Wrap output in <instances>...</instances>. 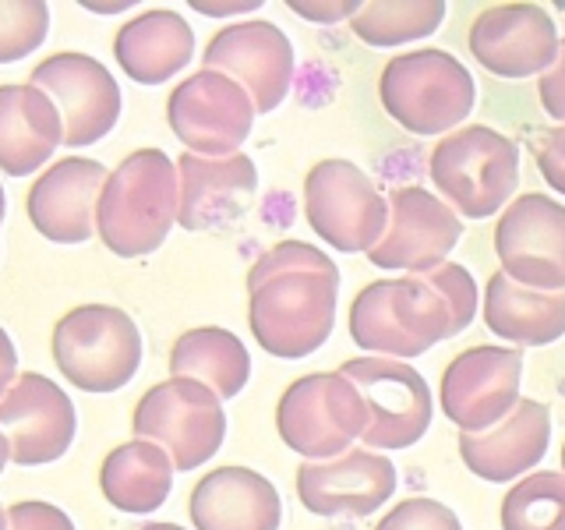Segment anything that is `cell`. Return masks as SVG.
<instances>
[{
  "label": "cell",
  "mask_w": 565,
  "mask_h": 530,
  "mask_svg": "<svg viewBox=\"0 0 565 530\" xmlns=\"http://www.w3.org/2000/svg\"><path fill=\"white\" fill-rule=\"evenodd\" d=\"M477 283L456 262L431 273L375 279L350 305V340L361 350L406 361L452 340L477 315Z\"/></svg>",
  "instance_id": "6da1fadb"
},
{
  "label": "cell",
  "mask_w": 565,
  "mask_h": 530,
  "mask_svg": "<svg viewBox=\"0 0 565 530\" xmlns=\"http://www.w3.org/2000/svg\"><path fill=\"white\" fill-rule=\"evenodd\" d=\"M340 269L308 241H279L247 273V326L265 353L311 358L335 326Z\"/></svg>",
  "instance_id": "7a4b0ae2"
},
{
  "label": "cell",
  "mask_w": 565,
  "mask_h": 530,
  "mask_svg": "<svg viewBox=\"0 0 565 530\" xmlns=\"http://www.w3.org/2000/svg\"><path fill=\"white\" fill-rule=\"evenodd\" d=\"M181 212V173L163 149H138L106 177L99 194V241L120 258L152 255Z\"/></svg>",
  "instance_id": "3957f363"
},
{
  "label": "cell",
  "mask_w": 565,
  "mask_h": 530,
  "mask_svg": "<svg viewBox=\"0 0 565 530\" xmlns=\"http://www.w3.org/2000/svg\"><path fill=\"white\" fill-rule=\"evenodd\" d=\"M379 99L385 114L411 135H452L470 117L477 88L459 57L424 46L399 53L382 67Z\"/></svg>",
  "instance_id": "277c9868"
},
{
  "label": "cell",
  "mask_w": 565,
  "mask_h": 530,
  "mask_svg": "<svg viewBox=\"0 0 565 530\" xmlns=\"http://www.w3.org/2000/svg\"><path fill=\"white\" fill-rule=\"evenodd\" d=\"M428 170L431 184L446 194L459 220H488L516 194L520 149L488 124H470L438 141Z\"/></svg>",
  "instance_id": "5b68a950"
},
{
  "label": "cell",
  "mask_w": 565,
  "mask_h": 530,
  "mask_svg": "<svg viewBox=\"0 0 565 530\" xmlns=\"http://www.w3.org/2000/svg\"><path fill=\"white\" fill-rule=\"evenodd\" d=\"M141 332L128 311L114 305L71 308L53 326L57 371L85 393H117L141 368Z\"/></svg>",
  "instance_id": "8992f818"
},
{
  "label": "cell",
  "mask_w": 565,
  "mask_h": 530,
  "mask_svg": "<svg viewBox=\"0 0 565 530\" xmlns=\"http://www.w3.org/2000/svg\"><path fill=\"white\" fill-rule=\"evenodd\" d=\"M276 428L287 446L308 459H335L350 453L353 438L367 432L361 389L343 371H315L287 385L276 406Z\"/></svg>",
  "instance_id": "52a82bcc"
},
{
  "label": "cell",
  "mask_w": 565,
  "mask_h": 530,
  "mask_svg": "<svg viewBox=\"0 0 565 530\" xmlns=\"http://www.w3.org/2000/svg\"><path fill=\"white\" fill-rule=\"evenodd\" d=\"M131 428L138 438L167 449L177 470L205 467L226 438V411L209 385L170 379L138 400Z\"/></svg>",
  "instance_id": "ba28073f"
},
{
  "label": "cell",
  "mask_w": 565,
  "mask_h": 530,
  "mask_svg": "<svg viewBox=\"0 0 565 530\" xmlns=\"http://www.w3.org/2000/svg\"><path fill=\"white\" fill-rule=\"evenodd\" d=\"M305 212L318 241L347 255L371 252L388 230V199L347 159H322L308 170Z\"/></svg>",
  "instance_id": "9c48e42d"
},
{
  "label": "cell",
  "mask_w": 565,
  "mask_h": 530,
  "mask_svg": "<svg viewBox=\"0 0 565 530\" xmlns=\"http://www.w3.org/2000/svg\"><path fill=\"white\" fill-rule=\"evenodd\" d=\"M340 371L364 396L371 449H406L428 435L435 406L417 368L396 358H353Z\"/></svg>",
  "instance_id": "30bf717a"
},
{
  "label": "cell",
  "mask_w": 565,
  "mask_h": 530,
  "mask_svg": "<svg viewBox=\"0 0 565 530\" xmlns=\"http://www.w3.org/2000/svg\"><path fill=\"white\" fill-rule=\"evenodd\" d=\"M255 114L258 110L244 85L220 71H199V75L184 78L167 99V120L173 135L194 156L209 159L237 156L255 128Z\"/></svg>",
  "instance_id": "8fae6325"
},
{
  "label": "cell",
  "mask_w": 565,
  "mask_h": 530,
  "mask_svg": "<svg viewBox=\"0 0 565 530\" xmlns=\"http://www.w3.org/2000/svg\"><path fill=\"white\" fill-rule=\"evenodd\" d=\"M523 353L512 347H470L449 361L438 385V403L463 435H481L502 424L520 403Z\"/></svg>",
  "instance_id": "7c38bea8"
},
{
  "label": "cell",
  "mask_w": 565,
  "mask_h": 530,
  "mask_svg": "<svg viewBox=\"0 0 565 530\" xmlns=\"http://www.w3.org/2000/svg\"><path fill=\"white\" fill-rule=\"evenodd\" d=\"M502 273L526 290H565V205L547 194H520L494 226Z\"/></svg>",
  "instance_id": "4fadbf2b"
},
{
  "label": "cell",
  "mask_w": 565,
  "mask_h": 530,
  "mask_svg": "<svg viewBox=\"0 0 565 530\" xmlns=\"http://www.w3.org/2000/svg\"><path fill=\"white\" fill-rule=\"evenodd\" d=\"M459 237H463V220L446 202L420 184H403L388 194V230L367 258L375 269L417 276L446 265Z\"/></svg>",
  "instance_id": "5bb4252c"
},
{
  "label": "cell",
  "mask_w": 565,
  "mask_h": 530,
  "mask_svg": "<svg viewBox=\"0 0 565 530\" xmlns=\"http://www.w3.org/2000/svg\"><path fill=\"white\" fill-rule=\"evenodd\" d=\"M29 85L46 93L64 117V146L82 149L106 138L120 120V85L88 53H53Z\"/></svg>",
  "instance_id": "9a60e30c"
},
{
  "label": "cell",
  "mask_w": 565,
  "mask_h": 530,
  "mask_svg": "<svg viewBox=\"0 0 565 530\" xmlns=\"http://www.w3.org/2000/svg\"><path fill=\"white\" fill-rule=\"evenodd\" d=\"M205 71L234 78L252 96L258 114H273L290 96L294 82V46L287 32L273 22H237L226 25L205 46Z\"/></svg>",
  "instance_id": "2e32d148"
},
{
  "label": "cell",
  "mask_w": 565,
  "mask_h": 530,
  "mask_svg": "<svg viewBox=\"0 0 565 530\" xmlns=\"http://www.w3.org/2000/svg\"><path fill=\"white\" fill-rule=\"evenodd\" d=\"M0 432L11 442L18 467H43L61 459L78 432V414L67 393L40 371H25L0 400Z\"/></svg>",
  "instance_id": "e0dca14e"
},
{
  "label": "cell",
  "mask_w": 565,
  "mask_h": 530,
  "mask_svg": "<svg viewBox=\"0 0 565 530\" xmlns=\"http://www.w3.org/2000/svg\"><path fill=\"white\" fill-rule=\"evenodd\" d=\"M467 46L499 78L544 75L558 57V29L541 4H494L473 18Z\"/></svg>",
  "instance_id": "ac0fdd59"
},
{
  "label": "cell",
  "mask_w": 565,
  "mask_h": 530,
  "mask_svg": "<svg viewBox=\"0 0 565 530\" xmlns=\"http://www.w3.org/2000/svg\"><path fill=\"white\" fill-rule=\"evenodd\" d=\"M396 491V467L375 449L308 459L297 470V499L315 517H371Z\"/></svg>",
  "instance_id": "d6986e66"
},
{
  "label": "cell",
  "mask_w": 565,
  "mask_h": 530,
  "mask_svg": "<svg viewBox=\"0 0 565 530\" xmlns=\"http://www.w3.org/2000/svg\"><path fill=\"white\" fill-rule=\"evenodd\" d=\"M106 170L99 159L67 156L57 159L40 181L29 188V220L53 244H85L96 230L99 194L106 188Z\"/></svg>",
  "instance_id": "ffe728a7"
},
{
  "label": "cell",
  "mask_w": 565,
  "mask_h": 530,
  "mask_svg": "<svg viewBox=\"0 0 565 530\" xmlns=\"http://www.w3.org/2000/svg\"><path fill=\"white\" fill-rule=\"evenodd\" d=\"M181 173V212L177 223L184 230H220L226 223H237L255 202L258 170L247 156H181L177 159Z\"/></svg>",
  "instance_id": "44dd1931"
},
{
  "label": "cell",
  "mask_w": 565,
  "mask_h": 530,
  "mask_svg": "<svg viewBox=\"0 0 565 530\" xmlns=\"http://www.w3.org/2000/svg\"><path fill=\"white\" fill-rule=\"evenodd\" d=\"M188 512L199 530H279L282 499L252 467H216L194 485Z\"/></svg>",
  "instance_id": "7402d4cb"
},
{
  "label": "cell",
  "mask_w": 565,
  "mask_h": 530,
  "mask_svg": "<svg viewBox=\"0 0 565 530\" xmlns=\"http://www.w3.org/2000/svg\"><path fill=\"white\" fill-rule=\"evenodd\" d=\"M547 442H552V411L537 400H520L502 424L459 438V456L481 481L505 485L541 464Z\"/></svg>",
  "instance_id": "603a6c76"
},
{
  "label": "cell",
  "mask_w": 565,
  "mask_h": 530,
  "mask_svg": "<svg viewBox=\"0 0 565 530\" xmlns=\"http://www.w3.org/2000/svg\"><path fill=\"white\" fill-rule=\"evenodd\" d=\"M64 146V117L35 85H0V170L29 177Z\"/></svg>",
  "instance_id": "cb8c5ba5"
},
{
  "label": "cell",
  "mask_w": 565,
  "mask_h": 530,
  "mask_svg": "<svg viewBox=\"0 0 565 530\" xmlns=\"http://www.w3.org/2000/svg\"><path fill=\"white\" fill-rule=\"evenodd\" d=\"M120 71L138 85H163L194 57V32L177 11H146L124 22L114 40Z\"/></svg>",
  "instance_id": "d4e9b609"
},
{
  "label": "cell",
  "mask_w": 565,
  "mask_h": 530,
  "mask_svg": "<svg viewBox=\"0 0 565 530\" xmlns=\"http://www.w3.org/2000/svg\"><path fill=\"white\" fill-rule=\"evenodd\" d=\"M484 326L516 347H544L565 336V290H526L502 269L488 276Z\"/></svg>",
  "instance_id": "484cf974"
},
{
  "label": "cell",
  "mask_w": 565,
  "mask_h": 530,
  "mask_svg": "<svg viewBox=\"0 0 565 530\" xmlns=\"http://www.w3.org/2000/svg\"><path fill=\"white\" fill-rule=\"evenodd\" d=\"M173 470L177 467L167 449H159L156 442L135 438V442H124V446H117L103 459L99 488L114 509L146 517V512H156L170 499Z\"/></svg>",
  "instance_id": "4316f807"
},
{
  "label": "cell",
  "mask_w": 565,
  "mask_h": 530,
  "mask_svg": "<svg viewBox=\"0 0 565 530\" xmlns=\"http://www.w3.org/2000/svg\"><path fill=\"white\" fill-rule=\"evenodd\" d=\"M173 379H194L220 400H234L252 379V358L237 332L220 326H199L177 336L170 350Z\"/></svg>",
  "instance_id": "83f0119b"
},
{
  "label": "cell",
  "mask_w": 565,
  "mask_h": 530,
  "mask_svg": "<svg viewBox=\"0 0 565 530\" xmlns=\"http://www.w3.org/2000/svg\"><path fill=\"white\" fill-rule=\"evenodd\" d=\"M446 22L441 0H371L350 18V29L367 46L417 43Z\"/></svg>",
  "instance_id": "f1b7e54d"
},
{
  "label": "cell",
  "mask_w": 565,
  "mask_h": 530,
  "mask_svg": "<svg viewBox=\"0 0 565 530\" xmlns=\"http://www.w3.org/2000/svg\"><path fill=\"white\" fill-rule=\"evenodd\" d=\"M502 530H565V474L537 470L502 499Z\"/></svg>",
  "instance_id": "f546056e"
},
{
  "label": "cell",
  "mask_w": 565,
  "mask_h": 530,
  "mask_svg": "<svg viewBox=\"0 0 565 530\" xmlns=\"http://www.w3.org/2000/svg\"><path fill=\"white\" fill-rule=\"evenodd\" d=\"M50 32L43 0H0V64H14L40 50Z\"/></svg>",
  "instance_id": "4dcf8cb0"
},
{
  "label": "cell",
  "mask_w": 565,
  "mask_h": 530,
  "mask_svg": "<svg viewBox=\"0 0 565 530\" xmlns=\"http://www.w3.org/2000/svg\"><path fill=\"white\" fill-rule=\"evenodd\" d=\"M375 530H463V523L446 502L414 495V499H403L399 506L388 509L375 523Z\"/></svg>",
  "instance_id": "1f68e13d"
},
{
  "label": "cell",
  "mask_w": 565,
  "mask_h": 530,
  "mask_svg": "<svg viewBox=\"0 0 565 530\" xmlns=\"http://www.w3.org/2000/svg\"><path fill=\"white\" fill-rule=\"evenodd\" d=\"M8 530H75V523H71L64 509L32 499V502H14L8 509Z\"/></svg>",
  "instance_id": "d6a6232c"
},
{
  "label": "cell",
  "mask_w": 565,
  "mask_h": 530,
  "mask_svg": "<svg viewBox=\"0 0 565 530\" xmlns=\"http://www.w3.org/2000/svg\"><path fill=\"white\" fill-rule=\"evenodd\" d=\"M537 170L544 177V184H552L558 194H565V124L547 131L537 146Z\"/></svg>",
  "instance_id": "836d02e7"
},
{
  "label": "cell",
  "mask_w": 565,
  "mask_h": 530,
  "mask_svg": "<svg viewBox=\"0 0 565 530\" xmlns=\"http://www.w3.org/2000/svg\"><path fill=\"white\" fill-rule=\"evenodd\" d=\"M537 96H541L544 114L565 124V43L558 46L555 64L541 75V82H537Z\"/></svg>",
  "instance_id": "e575fe53"
},
{
  "label": "cell",
  "mask_w": 565,
  "mask_h": 530,
  "mask_svg": "<svg viewBox=\"0 0 565 530\" xmlns=\"http://www.w3.org/2000/svg\"><path fill=\"white\" fill-rule=\"evenodd\" d=\"M290 8L308 18V22H340V18H353L361 11V0H335V4H305V0H290Z\"/></svg>",
  "instance_id": "d590c367"
},
{
  "label": "cell",
  "mask_w": 565,
  "mask_h": 530,
  "mask_svg": "<svg viewBox=\"0 0 565 530\" xmlns=\"http://www.w3.org/2000/svg\"><path fill=\"white\" fill-rule=\"evenodd\" d=\"M14 371H18V350L11 343V336L0 329V400L14 385Z\"/></svg>",
  "instance_id": "8d00e7d4"
},
{
  "label": "cell",
  "mask_w": 565,
  "mask_h": 530,
  "mask_svg": "<svg viewBox=\"0 0 565 530\" xmlns=\"http://www.w3.org/2000/svg\"><path fill=\"white\" fill-rule=\"evenodd\" d=\"M199 11H209V14H230V11H255L258 8V0H252V4H194Z\"/></svg>",
  "instance_id": "74e56055"
},
{
  "label": "cell",
  "mask_w": 565,
  "mask_h": 530,
  "mask_svg": "<svg viewBox=\"0 0 565 530\" xmlns=\"http://www.w3.org/2000/svg\"><path fill=\"white\" fill-rule=\"evenodd\" d=\"M8 459H11V442H8V435H4V432H0V474H4Z\"/></svg>",
  "instance_id": "f35d334b"
},
{
  "label": "cell",
  "mask_w": 565,
  "mask_h": 530,
  "mask_svg": "<svg viewBox=\"0 0 565 530\" xmlns=\"http://www.w3.org/2000/svg\"><path fill=\"white\" fill-rule=\"evenodd\" d=\"M138 530H184V527H177V523H141Z\"/></svg>",
  "instance_id": "ab89813d"
},
{
  "label": "cell",
  "mask_w": 565,
  "mask_h": 530,
  "mask_svg": "<svg viewBox=\"0 0 565 530\" xmlns=\"http://www.w3.org/2000/svg\"><path fill=\"white\" fill-rule=\"evenodd\" d=\"M4 212H8V199H4V188H0V223H4Z\"/></svg>",
  "instance_id": "60d3db41"
},
{
  "label": "cell",
  "mask_w": 565,
  "mask_h": 530,
  "mask_svg": "<svg viewBox=\"0 0 565 530\" xmlns=\"http://www.w3.org/2000/svg\"><path fill=\"white\" fill-rule=\"evenodd\" d=\"M0 530H8V509H0Z\"/></svg>",
  "instance_id": "b9f144b4"
},
{
  "label": "cell",
  "mask_w": 565,
  "mask_h": 530,
  "mask_svg": "<svg viewBox=\"0 0 565 530\" xmlns=\"http://www.w3.org/2000/svg\"><path fill=\"white\" fill-rule=\"evenodd\" d=\"M562 467H565V446H562Z\"/></svg>",
  "instance_id": "7bdbcfd3"
}]
</instances>
